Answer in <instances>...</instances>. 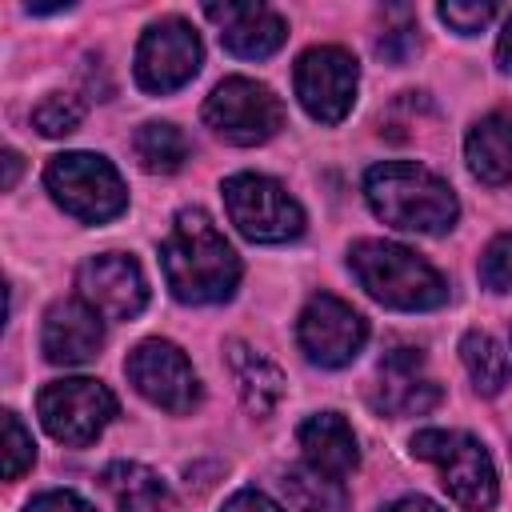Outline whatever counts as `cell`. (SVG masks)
<instances>
[{
  "label": "cell",
  "mask_w": 512,
  "mask_h": 512,
  "mask_svg": "<svg viewBox=\"0 0 512 512\" xmlns=\"http://www.w3.org/2000/svg\"><path fill=\"white\" fill-rule=\"evenodd\" d=\"M160 264L172 296L184 304H220L240 280V256L200 208L176 212L160 244Z\"/></svg>",
  "instance_id": "obj_1"
},
{
  "label": "cell",
  "mask_w": 512,
  "mask_h": 512,
  "mask_svg": "<svg viewBox=\"0 0 512 512\" xmlns=\"http://www.w3.org/2000/svg\"><path fill=\"white\" fill-rule=\"evenodd\" d=\"M364 196L384 224H392L400 232H424V236L448 232L460 212L452 188L436 172H428L424 164H412V160H384V164L368 168Z\"/></svg>",
  "instance_id": "obj_2"
},
{
  "label": "cell",
  "mask_w": 512,
  "mask_h": 512,
  "mask_svg": "<svg viewBox=\"0 0 512 512\" xmlns=\"http://www.w3.org/2000/svg\"><path fill=\"white\" fill-rule=\"evenodd\" d=\"M348 268L372 300L400 312H424L448 300L444 276L424 256L392 240H356L348 252Z\"/></svg>",
  "instance_id": "obj_3"
},
{
  "label": "cell",
  "mask_w": 512,
  "mask_h": 512,
  "mask_svg": "<svg viewBox=\"0 0 512 512\" xmlns=\"http://www.w3.org/2000/svg\"><path fill=\"white\" fill-rule=\"evenodd\" d=\"M412 456L440 468V480L460 508L488 512L496 504V468L476 436L448 432V428H424L412 436Z\"/></svg>",
  "instance_id": "obj_4"
},
{
  "label": "cell",
  "mask_w": 512,
  "mask_h": 512,
  "mask_svg": "<svg viewBox=\"0 0 512 512\" xmlns=\"http://www.w3.org/2000/svg\"><path fill=\"white\" fill-rule=\"evenodd\" d=\"M44 184L52 192V200L84 220V224H104L112 216L124 212L128 204V192H124V180L120 172L96 156V152H64V156H52L48 172H44Z\"/></svg>",
  "instance_id": "obj_5"
},
{
  "label": "cell",
  "mask_w": 512,
  "mask_h": 512,
  "mask_svg": "<svg viewBox=\"0 0 512 512\" xmlns=\"http://www.w3.org/2000/svg\"><path fill=\"white\" fill-rule=\"evenodd\" d=\"M224 208L240 236L256 244H284L304 232V212L284 184L260 172H236L224 180Z\"/></svg>",
  "instance_id": "obj_6"
},
{
  "label": "cell",
  "mask_w": 512,
  "mask_h": 512,
  "mask_svg": "<svg viewBox=\"0 0 512 512\" xmlns=\"http://www.w3.org/2000/svg\"><path fill=\"white\" fill-rule=\"evenodd\" d=\"M204 120L220 140L252 148L284 128V104L272 96L268 84H256L248 76H228L204 100Z\"/></svg>",
  "instance_id": "obj_7"
},
{
  "label": "cell",
  "mask_w": 512,
  "mask_h": 512,
  "mask_svg": "<svg viewBox=\"0 0 512 512\" xmlns=\"http://www.w3.org/2000/svg\"><path fill=\"white\" fill-rule=\"evenodd\" d=\"M36 408H40L48 436L80 448V444H92L108 428V420L116 416V396L100 380L68 376V380H52L40 392Z\"/></svg>",
  "instance_id": "obj_8"
},
{
  "label": "cell",
  "mask_w": 512,
  "mask_h": 512,
  "mask_svg": "<svg viewBox=\"0 0 512 512\" xmlns=\"http://www.w3.org/2000/svg\"><path fill=\"white\" fill-rule=\"evenodd\" d=\"M200 68V36L188 20L164 16L144 28L136 44V84L144 92H176L184 88Z\"/></svg>",
  "instance_id": "obj_9"
},
{
  "label": "cell",
  "mask_w": 512,
  "mask_h": 512,
  "mask_svg": "<svg viewBox=\"0 0 512 512\" xmlns=\"http://www.w3.org/2000/svg\"><path fill=\"white\" fill-rule=\"evenodd\" d=\"M296 340L304 348V356L320 368H344L356 360V352L368 340V320L344 304L340 296H312L296 320Z\"/></svg>",
  "instance_id": "obj_10"
},
{
  "label": "cell",
  "mask_w": 512,
  "mask_h": 512,
  "mask_svg": "<svg viewBox=\"0 0 512 512\" xmlns=\"http://www.w3.org/2000/svg\"><path fill=\"white\" fill-rule=\"evenodd\" d=\"M124 372H128L132 388L164 412H192L200 400V380H196L188 356L168 340L136 344L124 360Z\"/></svg>",
  "instance_id": "obj_11"
},
{
  "label": "cell",
  "mask_w": 512,
  "mask_h": 512,
  "mask_svg": "<svg viewBox=\"0 0 512 512\" xmlns=\"http://www.w3.org/2000/svg\"><path fill=\"white\" fill-rule=\"evenodd\" d=\"M356 60L352 52L336 48V44H320L308 48L296 60V96L304 104V112L320 124H340L356 100Z\"/></svg>",
  "instance_id": "obj_12"
},
{
  "label": "cell",
  "mask_w": 512,
  "mask_h": 512,
  "mask_svg": "<svg viewBox=\"0 0 512 512\" xmlns=\"http://www.w3.org/2000/svg\"><path fill=\"white\" fill-rule=\"evenodd\" d=\"M76 288H80V300L104 320H132L148 304L144 272L124 252H104L84 260L76 272Z\"/></svg>",
  "instance_id": "obj_13"
},
{
  "label": "cell",
  "mask_w": 512,
  "mask_h": 512,
  "mask_svg": "<svg viewBox=\"0 0 512 512\" xmlns=\"http://www.w3.org/2000/svg\"><path fill=\"white\" fill-rule=\"evenodd\" d=\"M368 400L380 416H420L440 404V384L424 372L420 348H392L380 360L376 388Z\"/></svg>",
  "instance_id": "obj_14"
},
{
  "label": "cell",
  "mask_w": 512,
  "mask_h": 512,
  "mask_svg": "<svg viewBox=\"0 0 512 512\" xmlns=\"http://www.w3.org/2000/svg\"><path fill=\"white\" fill-rule=\"evenodd\" d=\"M204 16L220 24V44L244 60L272 56L288 36L284 20L264 4H208Z\"/></svg>",
  "instance_id": "obj_15"
},
{
  "label": "cell",
  "mask_w": 512,
  "mask_h": 512,
  "mask_svg": "<svg viewBox=\"0 0 512 512\" xmlns=\"http://www.w3.org/2000/svg\"><path fill=\"white\" fill-rule=\"evenodd\" d=\"M100 344H104L100 312H92L84 300H56L48 308L40 348L52 364H84L100 352Z\"/></svg>",
  "instance_id": "obj_16"
},
{
  "label": "cell",
  "mask_w": 512,
  "mask_h": 512,
  "mask_svg": "<svg viewBox=\"0 0 512 512\" xmlns=\"http://www.w3.org/2000/svg\"><path fill=\"white\" fill-rule=\"evenodd\" d=\"M300 448H304V460L328 476H348L356 464H360V448H356V436L348 428L344 416L336 412H316L300 424Z\"/></svg>",
  "instance_id": "obj_17"
},
{
  "label": "cell",
  "mask_w": 512,
  "mask_h": 512,
  "mask_svg": "<svg viewBox=\"0 0 512 512\" xmlns=\"http://www.w3.org/2000/svg\"><path fill=\"white\" fill-rule=\"evenodd\" d=\"M224 356H228V368H232V380H236L244 408L252 416H272L276 404L284 400V372L264 352L248 348L244 340H228Z\"/></svg>",
  "instance_id": "obj_18"
},
{
  "label": "cell",
  "mask_w": 512,
  "mask_h": 512,
  "mask_svg": "<svg viewBox=\"0 0 512 512\" xmlns=\"http://www.w3.org/2000/svg\"><path fill=\"white\" fill-rule=\"evenodd\" d=\"M100 484H104V492L112 496L116 512H172V492H168V484H164L152 468H144V464H136V460H116V464H108V468L100 472Z\"/></svg>",
  "instance_id": "obj_19"
},
{
  "label": "cell",
  "mask_w": 512,
  "mask_h": 512,
  "mask_svg": "<svg viewBox=\"0 0 512 512\" xmlns=\"http://www.w3.org/2000/svg\"><path fill=\"white\" fill-rule=\"evenodd\" d=\"M464 160L476 180L484 184H504L512 180V116H484L472 124L464 140Z\"/></svg>",
  "instance_id": "obj_20"
},
{
  "label": "cell",
  "mask_w": 512,
  "mask_h": 512,
  "mask_svg": "<svg viewBox=\"0 0 512 512\" xmlns=\"http://www.w3.org/2000/svg\"><path fill=\"white\" fill-rule=\"evenodd\" d=\"M460 360H464V368H468L476 392H484V396L504 392V384H508V352L500 348L496 336H488V332H480V328L464 332V340H460Z\"/></svg>",
  "instance_id": "obj_21"
},
{
  "label": "cell",
  "mask_w": 512,
  "mask_h": 512,
  "mask_svg": "<svg viewBox=\"0 0 512 512\" xmlns=\"http://www.w3.org/2000/svg\"><path fill=\"white\" fill-rule=\"evenodd\" d=\"M284 492L300 512H344V504H348L344 484L336 476L312 468L308 460L284 472Z\"/></svg>",
  "instance_id": "obj_22"
},
{
  "label": "cell",
  "mask_w": 512,
  "mask_h": 512,
  "mask_svg": "<svg viewBox=\"0 0 512 512\" xmlns=\"http://www.w3.org/2000/svg\"><path fill=\"white\" fill-rule=\"evenodd\" d=\"M136 160L148 168V172H176L184 168L188 160V140L176 124H164V120H148L140 124L136 132Z\"/></svg>",
  "instance_id": "obj_23"
},
{
  "label": "cell",
  "mask_w": 512,
  "mask_h": 512,
  "mask_svg": "<svg viewBox=\"0 0 512 512\" xmlns=\"http://www.w3.org/2000/svg\"><path fill=\"white\" fill-rule=\"evenodd\" d=\"M80 120H84V104L68 92H52L32 108V124L44 136H68V132H76Z\"/></svg>",
  "instance_id": "obj_24"
},
{
  "label": "cell",
  "mask_w": 512,
  "mask_h": 512,
  "mask_svg": "<svg viewBox=\"0 0 512 512\" xmlns=\"http://www.w3.org/2000/svg\"><path fill=\"white\" fill-rule=\"evenodd\" d=\"M480 280L492 292H512V232H500L480 256Z\"/></svg>",
  "instance_id": "obj_25"
},
{
  "label": "cell",
  "mask_w": 512,
  "mask_h": 512,
  "mask_svg": "<svg viewBox=\"0 0 512 512\" xmlns=\"http://www.w3.org/2000/svg\"><path fill=\"white\" fill-rule=\"evenodd\" d=\"M0 424H4V476L8 480H16V476H24V468L32 464V436L20 428V420L12 416V412H4L0 416Z\"/></svg>",
  "instance_id": "obj_26"
},
{
  "label": "cell",
  "mask_w": 512,
  "mask_h": 512,
  "mask_svg": "<svg viewBox=\"0 0 512 512\" xmlns=\"http://www.w3.org/2000/svg\"><path fill=\"white\" fill-rule=\"evenodd\" d=\"M492 16H496V4H492V0H472V4L448 0V4H440V20H444L448 28H456V32H464V36L480 32Z\"/></svg>",
  "instance_id": "obj_27"
},
{
  "label": "cell",
  "mask_w": 512,
  "mask_h": 512,
  "mask_svg": "<svg viewBox=\"0 0 512 512\" xmlns=\"http://www.w3.org/2000/svg\"><path fill=\"white\" fill-rule=\"evenodd\" d=\"M376 52L392 64H404L412 52H416V32L412 28H388L380 40H376Z\"/></svg>",
  "instance_id": "obj_28"
},
{
  "label": "cell",
  "mask_w": 512,
  "mask_h": 512,
  "mask_svg": "<svg viewBox=\"0 0 512 512\" xmlns=\"http://www.w3.org/2000/svg\"><path fill=\"white\" fill-rule=\"evenodd\" d=\"M24 512H96V508L76 492H40Z\"/></svg>",
  "instance_id": "obj_29"
},
{
  "label": "cell",
  "mask_w": 512,
  "mask_h": 512,
  "mask_svg": "<svg viewBox=\"0 0 512 512\" xmlns=\"http://www.w3.org/2000/svg\"><path fill=\"white\" fill-rule=\"evenodd\" d=\"M220 512H284V508L276 500H268L264 492H256V488H244V492L228 496V504Z\"/></svg>",
  "instance_id": "obj_30"
},
{
  "label": "cell",
  "mask_w": 512,
  "mask_h": 512,
  "mask_svg": "<svg viewBox=\"0 0 512 512\" xmlns=\"http://www.w3.org/2000/svg\"><path fill=\"white\" fill-rule=\"evenodd\" d=\"M380 512H444V508L432 504V500H424V496H404V500H392V504L380 508Z\"/></svg>",
  "instance_id": "obj_31"
},
{
  "label": "cell",
  "mask_w": 512,
  "mask_h": 512,
  "mask_svg": "<svg viewBox=\"0 0 512 512\" xmlns=\"http://www.w3.org/2000/svg\"><path fill=\"white\" fill-rule=\"evenodd\" d=\"M496 60H500V68H504V72H512V16H508V24H504V32H500Z\"/></svg>",
  "instance_id": "obj_32"
},
{
  "label": "cell",
  "mask_w": 512,
  "mask_h": 512,
  "mask_svg": "<svg viewBox=\"0 0 512 512\" xmlns=\"http://www.w3.org/2000/svg\"><path fill=\"white\" fill-rule=\"evenodd\" d=\"M20 176V156L16 152H4V188H12Z\"/></svg>",
  "instance_id": "obj_33"
}]
</instances>
